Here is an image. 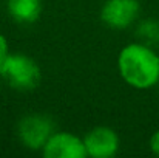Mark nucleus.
<instances>
[{"label":"nucleus","mask_w":159,"mask_h":158,"mask_svg":"<svg viewBox=\"0 0 159 158\" xmlns=\"http://www.w3.org/2000/svg\"><path fill=\"white\" fill-rule=\"evenodd\" d=\"M116 67L120 79L134 90H150L159 84V53L139 41L119 50Z\"/></svg>","instance_id":"1"},{"label":"nucleus","mask_w":159,"mask_h":158,"mask_svg":"<svg viewBox=\"0 0 159 158\" xmlns=\"http://www.w3.org/2000/svg\"><path fill=\"white\" fill-rule=\"evenodd\" d=\"M0 78L17 92H33L42 82V68L30 54L9 53L0 64Z\"/></svg>","instance_id":"2"},{"label":"nucleus","mask_w":159,"mask_h":158,"mask_svg":"<svg viewBox=\"0 0 159 158\" xmlns=\"http://www.w3.org/2000/svg\"><path fill=\"white\" fill-rule=\"evenodd\" d=\"M56 132L53 118L45 113L23 115L17 122V138L23 147L39 152Z\"/></svg>","instance_id":"3"},{"label":"nucleus","mask_w":159,"mask_h":158,"mask_svg":"<svg viewBox=\"0 0 159 158\" xmlns=\"http://www.w3.org/2000/svg\"><path fill=\"white\" fill-rule=\"evenodd\" d=\"M141 2L139 0H105L99 17L101 22L110 30H127L139 20Z\"/></svg>","instance_id":"4"},{"label":"nucleus","mask_w":159,"mask_h":158,"mask_svg":"<svg viewBox=\"0 0 159 158\" xmlns=\"http://www.w3.org/2000/svg\"><path fill=\"white\" fill-rule=\"evenodd\" d=\"M87 157L113 158L120 149V138L117 132L108 126H96L90 129L84 136Z\"/></svg>","instance_id":"5"},{"label":"nucleus","mask_w":159,"mask_h":158,"mask_svg":"<svg viewBox=\"0 0 159 158\" xmlns=\"http://www.w3.org/2000/svg\"><path fill=\"white\" fill-rule=\"evenodd\" d=\"M45 158H85L87 151L84 138L68 130H56L43 149L40 151Z\"/></svg>","instance_id":"6"},{"label":"nucleus","mask_w":159,"mask_h":158,"mask_svg":"<svg viewBox=\"0 0 159 158\" xmlns=\"http://www.w3.org/2000/svg\"><path fill=\"white\" fill-rule=\"evenodd\" d=\"M43 11L42 0H6V12L19 25L36 23Z\"/></svg>","instance_id":"7"},{"label":"nucleus","mask_w":159,"mask_h":158,"mask_svg":"<svg viewBox=\"0 0 159 158\" xmlns=\"http://www.w3.org/2000/svg\"><path fill=\"white\" fill-rule=\"evenodd\" d=\"M136 41L153 48L159 47V19L147 17L136 22Z\"/></svg>","instance_id":"8"},{"label":"nucleus","mask_w":159,"mask_h":158,"mask_svg":"<svg viewBox=\"0 0 159 158\" xmlns=\"http://www.w3.org/2000/svg\"><path fill=\"white\" fill-rule=\"evenodd\" d=\"M148 149H150V152L155 157H159V129L155 130L150 135V138H148Z\"/></svg>","instance_id":"9"},{"label":"nucleus","mask_w":159,"mask_h":158,"mask_svg":"<svg viewBox=\"0 0 159 158\" xmlns=\"http://www.w3.org/2000/svg\"><path fill=\"white\" fill-rule=\"evenodd\" d=\"M9 53H11L9 51V42H8L6 36L0 33V64L8 57V54H9Z\"/></svg>","instance_id":"10"},{"label":"nucleus","mask_w":159,"mask_h":158,"mask_svg":"<svg viewBox=\"0 0 159 158\" xmlns=\"http://www.w3.org/2000/svg\"><path fill=\"white\" fill-rule=\"evenodd\" d=\"M0 90H2V87H0Z\"/></svg>","instance_id":"11"}]
</instances>
